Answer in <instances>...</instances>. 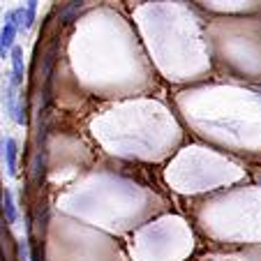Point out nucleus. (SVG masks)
I'll return each instance as SVG.
<instances>
[{
  "mask_svg": "<svg viewBox=\"0 0 261 261\" xmlns=\"http://www.w3.org/2000/svg\"><path fill=\"white\" fill-rule=\"evenodd\" d=\"M10 63H12V69H10V81L19 88L23 84V74H25V60H23V49L21 46H14L12 49V56H10Z\"/></svg>",
  "mask_w": 261,
  "mask_h": 261,
  "instance_id": "f03ea898",
  "label": "nucleus"
},
{
  "mask_svg": "<svg viewBox=\"0 0 261 261\" xmlns=\"http://www.w3.org/2000/svg\"><path fill=\"white\" fill-rule=\"evenodd\" d=\"M37 3L40 0H25V30L33 28L35 19H37Z\"/></svg>",
  "mask_w": 261,
  "mask_h": 261,
  "instance_id": "20e7f679",
  "label": "nucleus"
},
{
  "mask_svg": "<svg viewBox=\"0 0 261 261\" xmlns=\"http://www.w3.org/2000/svg\"><path fill=\"white\" fill-rule=\"evenodd\" d=\"M5 215H7V222L14 224L16 222V211H14V201H12V194L5 192Z\"/></svg>",
  "mask_w": 261,
  "mask_h": 261,
  "instance_id": "39448f33",
  "label": "nucleus"
},
{
  "mask_svg": "<svg viewBox=\"0 0 261 261\" xmlns=\"http://www.w3.org/2000/svg\"><path fill=\"white\" fill-rule=\"evenodd\" d=\"M3 102H5L7 116H10V118H14L19 125H23L25 123L23 102H19V88H16L12 81H7V88H5V95H3Z\"/></svg>",
  "mask_w": 261,
  "mask_h": 261,
  "instance_id": "f257e3e1",
  "label": "nucleus"
},
{
  "mask_svg": "<svg viewBox=\"0 0 261 261\" xmlns=\"http://www.w3.org/2000/svg\"><path fill=\"white\" fill-rule=\"evenodd\" d=\"M5 160H7V171L10 176L16 173V141L14 139H7L5 141Z\"/></svg>",
  "mask_w": 261,
  "mask_h": 261,
  "instance_id": "7ed1b4c3",
  "label": "nucleus"
}]
</instances>
